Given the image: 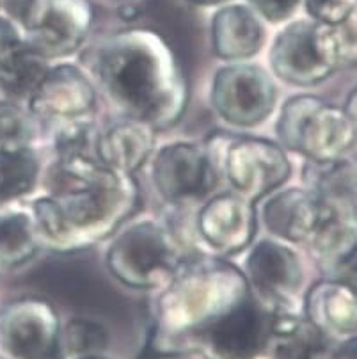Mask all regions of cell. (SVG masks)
I'll return each mask as SVG.
<instances>
[{"instance_id":"6da1fadb","label":"cell","mask_w":357,"mask_h":359,"mask_svg":"<svg viewBox=\"0 0 357 359\" xmlns=\"http://www.w3.org/2000/svg\"><path fill=\"white\" fill-rule=\"evenodd\" d=\"M50 189V198L34 203V215L43 237L61 251L105 238L139 203V189L128 172L105 168L91 157H58Z\"/></svg>"},{"instance_id":"2e32d148","label":"cell","mask_w":357,"mask_h":359,"mask_svg":"<svg viewBox=\"0 0 357 359\" xmlns=\"http://www.w3.org/2000/svg\"><path fill=\"white\" fill-rule=\"evenodd\" d=\"M306 313L323 337L346 341L356 334V292L345 281H322L309 290Z\"/></svg>"},{"instance_id":"f1b7e54d","label":"cell","mask_w":357,"mask_h":359,"mask_svg":"<svg viewBox=\"0 0 357 359\" xmlns=\"http://www.w3.org/2000/svg\"><path fill=\"white\" fill-rule=\"evenodd\" d=\"M25 45L27 41L22 39L15 23L6 18H0V68L8 65Z\"/></svg>"},{"instance_id":"d4e9b609","label":"cell","mask_w":357,"mask_h":359,"mask_svg":"<svg viewBox=\"0 0 357 359\" xmlns=\"http://www.w3.org/2000/svg\"><path fill=\"white\" fill-rule=\"evenodd\" d=\"M109 337L105 327L84 318L68 322L66 327L59 332V351H65V354L75 358L98 354L105 351Z\"/></svg>"},{"instance_id":"44dd1931","label":"cell","mask_w":357,"mask_h":359,"mask_svg":"<svg viewBox=\"0 0 357 359\" xmlns=\"http://www.w3.org/2000/svg\"><path fill=\"white\" fill-rule=\"evenodd\" d=\"M306 182L311 192L327 203H349L353 205V169L349 162L329 161L313 162L306 169Z\"/></svg>"},{"instance_id":"9a60e30c","label":"cell","mask_w":357,"mask_h":359,"mask_svg":"<svg viewBox=\"0 0 357 359\" xmlns=\"http://www.w3.org/2000/svg\"><path fill=\"white\" fill-rule=\"evenodd\" d=\"M31 109L45 118H76L95 104V89L75 66L48 69L31 95Z\"/></svg>"},{"instance_id":"7402d4cb","label":"cell","mask_w":357,"mask_h":359,"mask_svg":"<svg viewBox=\"0 0 357 359\" xmlns=\"http://www.w3.org/2000/svg\"><path fill=\"white\" fill-rule=\"evenodd\" d=\"M46 72V59L25 45L8 65L0 68V88L11 98H31Z\"/></svg>"},{"instance_id":"ffe728a7","label":"cell","mask_w":357,"mask_h":359,"mask_svg":"<svg viewBox=\"0 0 357 359\" xmlns=\"http://www.w3.org/2000/svg\"><path fill=\"white\" fill-rule=\"evenodd\" d=\"M272 313L274 359H335L331 340L325 338L311 322L302 320L292 311Z\"/></svg>"},{"instance_id":"f546056e","label":"cell","mask_w":357,"mask_h":359,"mask_svg":"<svg viewBox=\"0 0 357 359\" xmlns=\"http://www.w3.org/2000/svg\"><path fill=\"white\" fill-rule=\"evenodd\" d=\"M251 4L270 22H283L293 15L299 0H251Z\"/></svg>"},{"instance_id":"8fae6325","label":"cell","mask_w":357,"mask_h":359,"mask_svg":"<svg viewBox=\"0 0 357 359\" xmlns=\"http://www.w3.org/2000/svg\"><path fill=\"white\" fill-rule=\"evenodd\" d=\"M219 164L208 149L189 142L163 146L153 164V182L163 199L189 203L208 194L217 184Z\"/></svg>"},{"instance_id":"277c9868","label":"cell","mask_w":357,"mask_h":359,"mask_svg":"<svg viewBox=\"0 0 357 359\" xmlns=\"http://www.w3.org/2000/svg\"><path fill=\"white\" fill-rule=\"evenodd\" d=\"M356 39L342 25L295 22L278 36L270 65L279 79L293 86H315L336 69L352 65Z\"/></svg>"},{"instance_id":"7a4b0ae2","label":"cell","mask_w":357,"mask_h":359,"mask_svg":"<svg viewBox=\"0 0 357 359\" xmlns=\"http://www.w3.org/2000/svg\"><path fill=\"white\" fill-rule=\"evenodd\" d=\"M95 72L123 112L153 128L175 125L185 111L182 66L155 32L133 29L103 41L96 50Z\"/></svg>"},{"instance_id":"5b68a950","label":"cell","mask_w":357,"mask_h":359,"mask_svg":"<svg viewBox=\"0 0 357 359\" xmlns=\"http://www.w3.org/2000/svg\"><path fill=\"white\" fill-rule=\"evenodd\" d=\"M278 135L292 151L313 162L338 161L356 139V121L349 112L316 96H295L283 107Z\"/></svg>"},{"instance_id":"4dcf8cb0","label":"cell","mask_w":357,"mask_h":359,"mask_svg":"<svg viewBox=\"0 0 357 359\" xmlns=\"http://www.w3.org/2000/svg\"><path fill=\"white\" fill-rule=\"evenodd\" d=\"M189 2H194V4H203V6H212V4H221L226 0H189Z\"/></svg>"},{"instance_id":"5bb4252c","label":"cell","mask_w":357,"mask_h":359,"mask_svg":"<svg viewBox=\"0 0 357 359\" xmlns=\"http://www.w3.org/2000/svg\"><path fill=\"white\" fill-rule=\"evenodd\" d=\"M199 233L219 252L233 255L251 244L256 233L255 208L238 196L213 198L198 217Z\"/></svg>"},{"instance_id":"9c48e42d","label":"cell","mask_w":357,"mask_h":359,"mask_svg":"<svg viewBox=\"0 0 357 359\" xmlns=\"http://www.w3.org/2000/svg\"><path fill=\"white\" fill-rule=\"evenodd\" d=\"M59 322L52 306L39 299H18L0 310V347L13 359H55Z\"/></svg>"},{"instance_id":"83f0119b","label":"cell","mask_w":357,"mask_h":359,"mask_svg":"<svg viewBox=\"0 0 357 359\" xmlns=\"http://www.w3.org/2000/svg\"><path fill=\"white\" fill-rule=\"evenodd\" d=\"M356 0H306V9L320 23L342 25L352 15Z\"/></svg>"},{"instance_id":"e0dca14e","label":"cell","mask_w":357,"mask_h":359,"mask_svg":"<svg viewBox=\"0 0 357 359\" xmlns=\"http://www.w3.org/2000/svg\"><path fill=\"white\" fill-rule=\"evenodd\" d=\"M155 128L141 119L130 118L105 132L96 142L100 162L105 168L133 172L148 161L155 144Z\"/></svg>"},{"instance_id":"30bf717a","label":"cell","mask_w":357,"mask_h":359,"mask_svg":"<svg viewBox=\"0 0 357 359\" xmlns=\"http://www.w3.org/2000/svg\"><path fill=\"white\" fill-rule=\"evenodd\" d=\"M212 104L231 125L255 126L272 112L276 86L258 66H229L213 79Z\"/></svg>"},{"instance_id":"4fadbf2b","label":"cell","mask_w":357,"mask_h":359,"mask_svg":"<svg viewBox=\"0 0 357 359\" xmlns=\"http://www.w3.org/2000/svg\"><path fill=\"white\" fill-rule=\"evenodd\" d=\"M247 276L262 295V304L279 313L290 311L286 306L302 283V267L295 252L278 242L265 241L247 258Z\"/></svg>"},{"instance_id":"8992f818","label":"cell","mask_w":357,"mask_h":359,"mask_svg":"<svg viewBox=\"0 0 357 359\" xmlns=\"http://www.w3.org/2000/svg\"><path fill=\"white\" fill-rule=\"evenodd\" d=\"M182 258L175 238L155 222H139L112 242L107 265L132 288H155L173 278Z\"/></svg>"},{"instance_id":"ba28073f","label":"cell","mask_w":357,"mask_h":359,"mask_svg":"<svg viewBox=\"0 0 357 359\" xmlns=\"http://www.w3.org/2000/svg\"><path fill=\"white\" fill-rule=\"evenodd\" d=\"M27 45L45 59L73 54L88 36L93 8L88 0H27L18 16Z\"/></svg>"},{"instance_id":"3957f363","label":"cell","mask_w":357,"mask_h":359,"mask_svg":"<svg viewBox=\"0 0 357 359\" xmlns=\"http://www.w3.org/2000/svg\"><path fill=\"white\" fill-rule=\"evenodd\" d=\"M249 297L242 272L219 260L192 262L173 274V283L156 308L159 329L187 337L205 322Z\"/></svg>"},{"instance_id":"4316f807","label":"cell","mask_w":357,"mask_h":359,"mask_svg":"<svg viewBox=\"0 0 357 359\" xmlns=\"http://www.w3.org/2000/svg\"><path fill=\"white\" fill-rule=\"evenodd\" d=\"M95 128L86 123H69L55 135V149L59 158L91 157V148H96Z\"/></svg>"},{"instance_id":"484cf974","label":"cell","mask_w":357,"mask_h":359,"mask_svg":"<svg viewBox=\"0 0 357 359\" xmlns=\"http://www.w3.org/2000/svg\"><path fill=\"white\" fill-rule=\"evenodd\" d=\"M34 123L13 102H0V149H23L34 139Z\"/></svg>"},{"instance_id":"cb8c5ba5","label":"cell","mask_w":357,"mask_h":359,"mask_svg":"<svg viewBox=\"0 0 357 359\" xmlns=\"http://www.w3.org/2000/svg\"><path fill=\"white\" fill-rule=\"evenodd\" d=\"M36 252L34 226L23 214H11L0 219V262L8 267H18L31 260Z\"/></svg>"},{"instance_id":"52a82bcc","label":"cell","mask_w":357,"mask_h":359,"mask_svg":"<svg viewBox=\"0 0 357 359\" xmlns=\"http://www.w3.org/2000/svg\"><path fill=\"white\" fill-rule=\"evenodd\" d=\"M272 313L249 295L187 334L205 359H252L269 347Z\"/></svg>"},{"instance_id":"7c38bea8","label":"cell","mask_w":357,"mask_h":359,"mask_svg":"<svg viewBox=\"0 0 357 359\" xmlns=\"http://www.w3.org/2000/svg\"><path fill=\"white\" fill-rule=\"evenodd\" d=\"M229 184L243 198L258 199L278 189L290 176L283 149L265 139H231L222 155Z\"/></svg>"},{"instance_id":"ac0fdd59","label":"cell","mask_w":357,"mask_h":359,"mask_svg":"<svg viewBox=\"0 0 357 359\" xmlns=\"http://www.w3.org/2000/svg\"><path fill=\"white\" fill-rule=\"evenodd\" d=\"M320 219V201L313 192L290 189L274 196L263 208V221L270 233L300 242L313 235Z\"/></svg>"},{"instance_id":"603a6c76","label":"cell","mask_w":357,"mask_h":359,"mask_svg":"<svg viewBox=\"0 0 357 359\" xmlns=\"http://www.w3.org/2000/svg\"><path fill=\"white\" fill-rule=\"evenodd\" d=\"M38 178V161L27 148L0 149V203L31 192Z\"/></svg>"},{"instance_id":"d6986e66","label":"cell","mask_w":357,"mask_h":359,"mask_svg":"<svg viewBox=\"0 0 357 359\" xmlns=\"http://www.w3.org/2000/svg\"><path fill=\"white\" fill-rule=\"evenodd\" d=\"M212 39L219 57L245 59L262 48L265 31L251 9L228 6L213 16Z\"/></svg>"},{"instance_id":"1f68e13d","label":"cell","mask_w":357,"mask_h":359,"mask_svg":"<svg viewBox=\"0 0 357 359\" xmlns=\"http://www.w3.org/2000/svg\"><path fill=\"white\" fill-rule=\"evenodd\" d=\"M76 359H107V358H103V355H98V354H91V355H82V358H76Z\"/></svg>"}]
</instances>
